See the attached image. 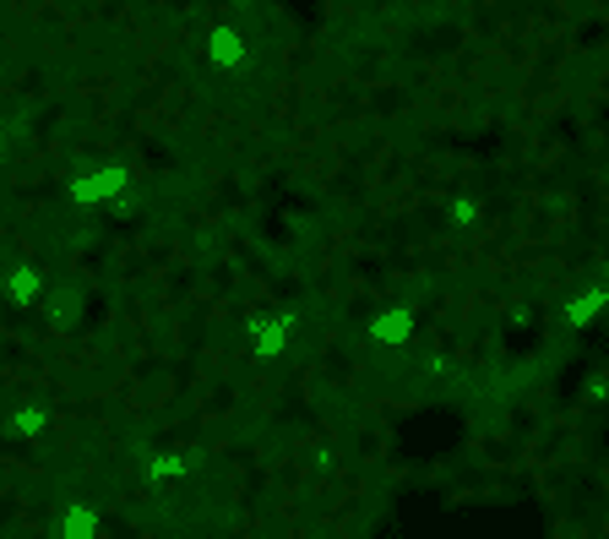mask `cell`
Returning a JSON list of instances; mask_svg holds the SVG:
<instances>
[{
    "label": "cell",
    "instance_id": "6",
    "mask_svg": "<svg viewBox=\"0 0 609 539\" xmlns=\"http://www.w3.org/2000/svg\"><path fill=\"white\" fill-rule=\"evenodd\" d=\"M251 61H257L251 33H246L235 17H218V22L207 28V66L224 72V77H240V72H251Z\"/></svg>",
    "mask_w": 609,
    "mask_h": 539
},
{
    "label": "cell",
    "instance_id": "9",
    "mask_svg": "<svg viewBox=\"0 0 609 539\" xmlns=\"http://www.w3.org/2000/svg\"><path fill=\"white\" fill-rule=\"evenodd\" d=\"M11 159V131H6V120H0V164Z\"/></svg>",
    "mask_w": 609,
    "mask_h": 539
},
{
    "label": "cell",
    "instance_id": "3",
    "mask_svg": "<svg viewBox=\"0 0 609 539\" xmlns=\"http://www.w3.org/2000/svg\"><path fill=\"white\" fill-rule=\"evenodd\" d=\"M87 300H93V289H87V278H50L44 283V294H39V305H33V316L55 333V338H72L77 327L87 322Z\"/></svg>",
    "mask_w": 609,
    "mask_h": 539
},
{
    "label": "cell",
    "instance_id": "1",
    "mask_svg": "<svg viewBox=\"0 0 609 539\" xmlns=\"http://www.w3.org/2000/svg\"><path fill=\"white\" fill-rule=\"evenodd\" d=\"M240 338H246V355L257 365H283L300 344V316L289 305H257L246 322H240Z\"/></svg>",
    "mask_w": 609,
    "mask_h": 539
},
{
    "label": "cell",
    "instance_id": "2",
    "mask_svg": "<svg viewBox=\"0 0 609 539\" xmlns=\"http://www.w3.org/2000/svg\"><path fill=\"white\" fill-rule=\"evenodd\" d=\"M131 191V164L126 159H93L66 180V202H77L87 213H104L109 202H120Z\"/></svg>",
    "mask_w": 609,
    "mask_h": 539
},
{
    "label": "cell",
    "instance_id": "5",
    "mask_svg": "<svg viewBox=\"0 0 609 539\" xmlns=\"http://www.w3.org/2000/svg\"><path fill=\"white\" fill-rule=\"evenodd\" d=\"M414 338H420V311L409 300H381L365 316V344L381 349V355H403Z\"/></svg>",
    "mask_w": 609,
    "mask_h": 539
},
{
    "label": "cell",
    "instance_id": "7",
    "mask_svg": "<svg viewBox=\"0 0 609 539\" xmlns=\"http://www.w3.org/2000/svg\"><path fill=\"white\" fill-rule=\"evenodd\" d=\"M109 535V518L93 496H66L55 513H50V539H104Z\"/></svg>",
    "mask_w": 609,
    "mask_h": 539
},
{
    "label": "cell",
    "instance_id": "4",
    "mask_svg": "<svg viewBox=\"0 0 609 539\" xmlns=\"http://www.w3.org/2000/svg\"><path fill=\"white\" fill-rule=\"evenodd\" d=\"M605 316H609V278H583V283H572V289L555 300V322H561V333H572V338L594 333Z\"/></svg>",
    "mask_w": 609,
    "mask_h": 539
},
{
    "label": "cell",
    "instance_id": "8",
    "mask_svg": "<svg viewBox=\"0 0 609 539\" xmlns=\"http://www.w3.org/2000/svg\"><path fill=\"white\" fill-rule=\"evenodd\" d=\"M44 283H50V272H44V262H33V257H17L11 268L0 272V300L11 305V311H33L39 305V294H44Z\"/></svg>",
    "mask_w": 609,
    "mask_h": 539
}]
</instances>
